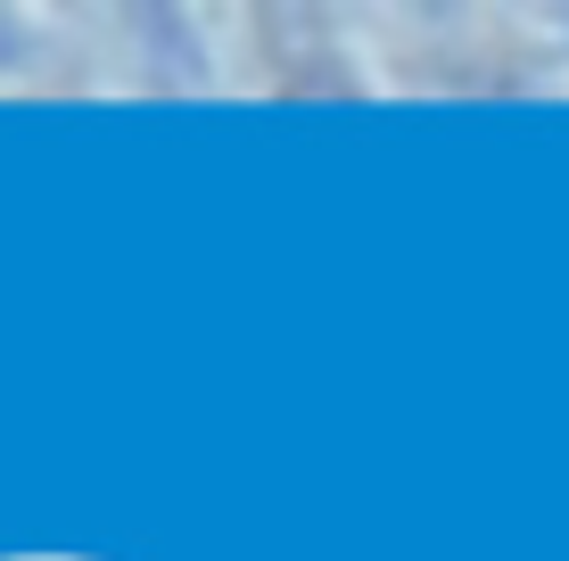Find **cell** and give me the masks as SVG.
Returning a JSON list of instances; mask_svg holds the SVG:
<instances>
[{
	"label": "cell",
	"instance_id": "cell-1",
	"mask_svg": "<svg viewBox=\"0 0 569 561\" xmlns=\"http://www.w3.org/2000/svg\"><path fill=\"white\" fill-rule=\"evenodd\" d=\"M380 91H446V100H520L569 91V58L545 42L537 9H371Z\"/></svg>",
	"mask_w": 569,
	"mask_h": 561
},
{
	"label": "cell",
	"instance_id": "cell-2",
	"mask_svg": "<svg viewBox=\"0 0 569 561\" xmlns=\"http://www.w3.org/2000/svg\"><path fill=\"white\" fill-rule=\"evenodd\" d=\"M231 91L257 100H363L380 91L371 9H223Z\"/></svg>",
	"mask_w": 569,
	"mask_h": 561
},
{
	"label": "cell",
	"instance_id": "cell-3",
	"mask_svg": "<svg viewBox=\"0 0 569 561\" xmlns=\"http://www.w3.org/2000/svg\"><path fill=\"white\" fill-rule=\"evenodd\" d=\"M91 42H100V91H149V100L231 91L223 9H91Z\"/></svg>",
	"mask_w": 569,
	"mask_h": 561
},
{
	"label": "cell",
	"instance_id": "cell-4",
	"mask_svg": "<svg viewBox=\"0 0 569 561\" xmlns=\"http://www.w3.org/2000/svg\"><path fill=\"white\" fill-rule=\"evenodd\" d=\"M0 91H42V100L100 91L91 9H0Z\"/></svg>",
	"mask_w": 569,
	"mask_h": 561
}]
</instances>
